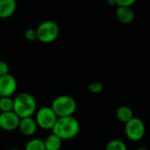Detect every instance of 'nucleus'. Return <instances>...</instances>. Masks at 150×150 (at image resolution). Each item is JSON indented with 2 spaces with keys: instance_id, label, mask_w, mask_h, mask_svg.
Listing matches in <instances>:
<instances>
[{
  "instance_id": "obj_18",
  "label": "nucleus",
  "mask_w": 150,
  "mask_h": 150,
  "mask_svg": "<svg viewBox=\"0 0 150 150\" xmlns=\"http://www.w3.org/2000/svg\"><path fill=\"white\" fill-rule=\"evenodd\" d=\"M24 36L26 38V40L29 41V42H34L35 40H37V34H36V29L34 28H28L25 31L24 33Z\"/></svg>"
},
{
  "instance_id": "obj_7",
  "label": "nucleus",
  "mask_w": 150,
  "mask_h": 150,
  "mask_svg": "<svg viewBox=\"0 0 150 150\" xmlns=\"http://www.w3.org/2000/svg\"><path fill=\"white\" fill-rule=\"evenodd\" d=\"M18 88V82L13 75L8 73L0 76V96L12 97Z\"/></svg>"
},
{
  "instance_id": "obj_23",
  "label": "nucleus",
  "mask_w": 150,
  "mask_h": 150,
  "mask_svg": "<svg viewBox=\"0 0 150 150\" xmlns=\"http://www.w3.org/2000/svg\"><path fill=\"white\" fill-rule=\"evenodd\" d=\"M136 150H148L147 148H145V147H139V148H137Z\"/></svg>"
},
{
  "instance_id": "obj_19",
  "label": "nucleus",
  "mask_w": 150,
  "mask_h": 150,
  "mask_svg": "<svg viewBox=\"0 0 150 150\" xmlns=\"http://www.w3.org/2000/svg\"><path fill=\"white\" fill-rule=\"evenodd\" d=\"M116 5L117 6H125V7H132L135 4L137 0H115Z\"/></svg>"
},
{
  "instance_id": "obj_22",
  "label": "nucleus",
  "mask_w": 150,
  "mask_h": 150,
  "mask_svg": "<svg viewBox=\"0 0 150 150\" xmlns=\"http://www.w3.org/2000/svg\"><path fill=\"white\" fill-rule=\"evenodd\" d=\"M8 150H21V149L17 148V147H12V148H10V149H8Z\"/></svg>"
},
{
  "instance_id": "obj_8",
  "label": "nucleus",
  "mask_w": 150,
  "mask_h": 150,
  "mask_svg": "<svg viewBox=\"0 0 150 150\" xmlns=\"http://www.w3.org/2000/svg\"><path fill=\"white\" fill-rule=\"evenodd\" d=\"M21 118L13 112H1L0 113V128L6 132H13L19 127Z\"/></svg>"
},
{
  "instance_id": "obj_13",
  "label": "nucleus",
  "mask_w": 150,
  "mask_h": 150,
  "mask_svg": "<svg viewBox=\"0 0 150 150\" xmlns=\"http://www.w3.org/2000/svg\"><path fill=\"white\" fill-rule=\"evenodd\" d=\"M116 116L121 123L125 124L133 117V112L130 107L122 105L117 108L116 111Z\"/></svg>"
},
{
  "instance_id": "obj_24",
  "label": "nucleus",
  "mask_w": 150,
  "mask_h": 150,
  "mask_svg": "<svg viewBox=\"0 0 150 150\" xmlns=\"http://www.w3.org/2000/svg\"><path fill=\"white\" fill-rule=\"evenodd\" d=\"M0 98H1V96H0Z\"/></svg>"
},
{
  "instance_id": "obj_15",
  "label": "nucleus",
  "mask_w": 150,
  "mask_h": 150,
  "mask_svg": "<svg viewBox=\"0 0 150 150\" xmlns=\"http://www.w3.org/2000/svg\"><path fill=\"white\" fill-rule=\"evenodd\" d=\"M105 150H127V146L123 140L114 139L108 142Z\"/></svg>"
},
{
  "instance_id": "obj_14",
  "label": "nucleus",
  "mask_w": 150,
  "mask_h": 150,
  "mask_svg": "<svg viewBox=\"0 0 150 150\" xmlns=\"http://www.w3.org/2000/svg\"><path fill=\"white\" fill-rule=\"evenodd\" d=\"M24 150H46L42 139L35 138L28 140L25 146Z\"/></svg>"
},
{
  "instance_id": "obj_11",
  "label": "nucleus",
  "mask_w": 150,
  "mask_h": 150,
  "mask_svg": "<svg viewBox=\"0 0 150 150\" xmlns=\"http://www.w3.org/2000/svg\"><path fill=\"white\" fill-rule=\"evenodd\" d=\"M117 19L123 24H129L134 21L135 13L131 7L117 6L116 10Z\"/></svg>"
},
{
  "instance_id": "obj_3",
  "label": "nucleus",
  "mask_w": 150,
  "mask_h": 150,
  "mask_svg": "<svg viewBox=\"0 0 150 150\" xmlns=\"http://www.w3.org/2000/svg\"><path fill=\"white\" fill-rule=\"evenodd\" d=\"M50 108L57 117H70L77 110V102L70 96L61 95L54 98Z\"/></svg>"
},
{
  "instance_id": "obj_6",
  "label": "nucleus",
  "mask_w": 150,
  "mask_h": 150,
  "mask_svg": "<svg viewBox=\"0 0 150 150\" xmlns=\"http://www.w3.org/2000/svg\"><path fill=\"white\" fill-rule=\"evenodd\" d=\"M125 132L129 139L132 141H139L146 133L145 124L140 118L133 117L125 124Z\"/></svg>"
},
{
  "instance_id": "obj_9",
  "label": "nucleus",
  "mask_w": 150,
  "mask_h": 150,
  "mask_svg": "<svg viewBox=\"0 0 150 150\" xmlns=\"http://www.w3.org/2000/svg\"><path fill=\"white\" fill-rule=\"evenodd\" d=\"M37 124L33 117L21 118L19 124V131L25 136H32L37 131Z\"/></svg>"
},
{
  "instance_id": "obj_5",
  "label": "nucleus",
  "mask_w": 150,
  "mask_h": 150,
  "mask_svg": "<svg viewBox=\"0 0 150 150\" xmlns=\"http://www.w3.org/2000/svg\"><path fill=\"white\" fill-rule=\"evenodd\" d=\"M35 122L39 128L49 131L52 130L57 117L52 110L50 106H43L38 109L35 112Z\"/></svg>"
},
{
  "instance_id": "obj_20",
  "label": "nucleus",
  "mask_w": 150,
  "mask_h": 150,
  "mask_svg": "<svg viewBox=\"0 0 150 150\" xmlns=\"http://www.w3.org/2000/svg\"><path fill=\"white\" fill-rule=\"evenodd\" d=\"M9 65L6 62L0 60V76H3V75L8 74L9 73Z\"/></svg>"
},
{
  "instance_id": "obj_1",
  "label": "nucleus",
  "mask_w": 150,
  "mask_h": 150,
  "mask_svg": "<svg viewBox=\"0 0 150 150\" xmlns=\"http://www.w3.org/2000/svg\"><path fill=\"white\" fill-rule=\"evenodd\" d=\"M81 130L79 120L73 116L57 117L53 128L52 133L62 140H68L76 137Z\"/></svg>"
},
{
  "instance_id": "obj_17",
  "label": "nucleus",
  "mask_w": 150,
  "mask_h": 150,
  "mask_svg": "<svg viewBox=\"0 0 150 150\" xmlns=\"http://www.w3.org/2000/svg\"><path fill=\"white\" fill-rule=\"evenodd\" d=\"M88 90L92 94H100L103 90V85L99 81H94L88 86Z\"/></svg>"
},
{
  "instance_id": "obj_10",
  "label": "nucleus",
  "mask_w": 150,
  "mask_h": 150,
  "mask_svg": "<svg viewBox=\"0 0 150 150\" xmlns=\"http://www.w3.org/2000/svg\"><path fill=\"white\" fill-rule=\"evenodd\" d=\"M17 8L16 0H0V18L7 19L14 14Z\"/></svg>"
},
{
  "instance_id": "obj_2",
  "label": "nucleus",
  "mask_w": 150,
  "mask_h": 150,
  "mask_svg": "<svg viewBox=\"0 0 150 150\" xmlns=\"http://www.w3.org/2000/svg\"><path fill=\"white\" fill-rule=\"evenodd\" d=\"M36 110L37 102L30 93L22 92L13 98V112L20 118L33 117Z\"/></svg>"
},
{
  "instance_id": "obj_21",
  "label": "nucleus",
  "mask_w": 150,
  "mask_h": 150,
  "mask_svg": "<svg viewBox=\"0 0 150 150\" xmlns=\"http://www.w3.org/2000/svg\"><path fill=\"white\" fill-rule=\"evenodd\" d=\"M108 4H109L110 6H117V5H116V1H115V0H108Z\"/></svg>"
},
{
  "instance_id": "obj_4",
  "label": "nucleus",
  "mask_w": 150,
  "mask_h": 150,
  "mask_svg": "<svg viewBox=\"0 0 150 150\" xmlns=\"http://www.w3.org/2000/svg\"><path fill=\"white\" fill-rule=\"evenodd\" d=\"M37 40L42 43L55 42L59 35V27L53 21H45L36 28Z\"/></svg>"
},
{
  "instance_id": "obj_12",
  "label": "nucleus",
  "mask_w": 150,
  "mask_h": 150,
  "mask_svg": "<svg viewBox=\"0 0 150 150\" xmlns=\"http://www.w3.org/2000/svg\"><path fill=\"white\" fill-rule=\"evenodd\" d=\"M62 141L63 140L60 138L53 133L47 136L43 140L46 150H60L62 146Z\"/></svg>"
},
{
  "instance_id": "obj_16",
  "label": "nucleus",
  "mask_w": 150,
  "mask_h": 150,
  "mask_svg": "<svg viewBox=\"0 0 150 150\" xmlns=\"http://www.w3.org/2000/svg\"><path fill=\"white\" fill-rule=\"evenodd\" d=\"M0 111L1 112L13 111V99L12 97L0 98Z\"/></svg>"
}]
</instances>
